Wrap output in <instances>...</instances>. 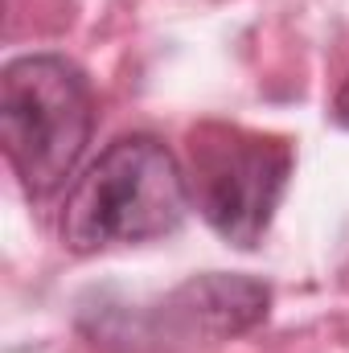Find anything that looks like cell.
Wrapping results in <instances>:
<instances>
[{
  "instance_id": "cell-5",
  "label": "cell",
  "mask_w": 349,
  "mask_h": 353,
  "mask_svg": "<svg viewBox=\"0 0 349 353\" xmlns=\"http://www.w3.org/2000/svg\"><path fill=\"white\" fill-rule=\"evenodd\" d=\"M329 115H333V123H337V128H346V132H349V79L337 87L333 103H329Z\"/></svg>"
},
{
  "instance_id": "cell-3",
  "label": "cell",
  "mask_w": 349,
  "mask_h": 353,
  "mask_svg": "<svg viewBox=\"0 0 349 353\" xmlns=\"http://www.w3.org/2000/svg\"><path fill=\"white\" fill-rule=\"evenodd\" d=\"M296 173V148L239 123H197L185 140V185L206 226L239 251H255Z\"/></svg>"
},
{
  "instance_id": "cell-4",
  "label": "cell",
  "mask_w": 349,
  "mask_h": 353,
  "mask_svg": "<svg viewBox=\"0 0 349 353\" xmlns=\"http://www.w3.org/2000/svg\"><path fill=\"white\" fill-rule=\"evenodd\" d=\"M271 292L267 283L251 275H197L189 283H181L173 296H165L148 316V337L144 341H177V345H193V341H222V337H239L247 329H255L267 316Z\"/></svg>"
},
{
  "instance_id": "cell-1",
  "label": "cell",
  "mask_w": 349,
  "mask_h": 353,
  "mask_svg": "<svg viewBox=\"0 0 349 353\" xmlns=\"http://www.w3.org/2000/svg\"><path fill=\"white\" fill-rule=\"evenodd\" d=\"M185 165L157 136L111 140L70 189L62 210V239L70 251L90 255L173 234L189 214Z\"/></svg>"
},
{
  "instance_id": "cell-2",
  "label": "cell",
  "mask_w": 349,
  "mask_h": 353,
  "mask_svg": "<svg viewBox=\"0 0 349 353\" xmlns=\"http://www.w3.org/2000/svg\"><path fill=\"white\" fill-rule=\"evenodd\" d=\"M94 132L90 79L62 54L12 58L0 74V144L33 201L54 197Z\"/></svg>"
}]
</instances>
